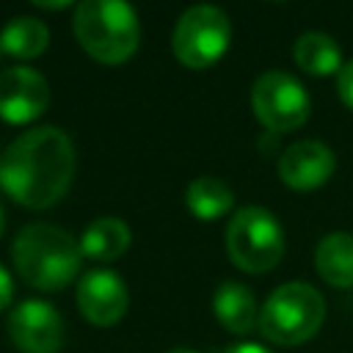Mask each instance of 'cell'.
<instances>
[{"label": "cell", "instance_id": "13", "mask_svg": "<svg viewBox=\"0 0 353 353\" xmlns=\"http://www.w3.org/2000/svg\"><path fill=\"white\" fill-rule=\"evenodd\" d=\"M314 268L328 287L350 290L353 287V234L331 232L314 248Z\"/></svg>", "mask_w": 353, "mask_h": 353}, {"label": "cell", "instance_id": "22", "mask_svg": "<svg viewBox=\"0 0 353 353\" xmlns=\"http://www.w3.org/2000/svg\"><path fill=\"white\" fill-rule=\"evenodd\" d=\"M3 229H6V210H3V204H0V237H3Z\"/></svg>", "mask_w": 353, "mask_h": 353}, {"label": "cell", "instance_id": "5", "mask_svg": "<svg viewBox=\"0 0 353 353\" xmlns=\"http://www.w3.org/2000/svg\"><path fill=\"white\" fill-rule=\"evenodd\" d=\"M226 254L243 273H268L284 256V232L265 207H243L226 223Z\"/></svg>", "mask_w": 353, "mask_h": 353}, {"label": "cell", "instance_id": "16", "mask_svg": "<svg viewBox=\"0 0 353 353\" xmlns=\"http://www.w3.org/2000/svg\"><path fill=\"white\" fill-rule=\"evenodd\" d=\"M185 204L199 221H215L232 210L234 190L218 176H196L185 190Z\"/></svg>", "mask_w": 353, "mask_h": 353}, {"label": "cell", "instance_id": "23", "mask_svg": "<svg viewBox=\"0 0 353 353\" xmlns=\"http://www.w3.org/2000/svg\"><path fill=\"white\" fill-rule=\"evenodd\" d=\"M168 353H199V350H193V347H174V350H168Z\"/></svg>", "mask_w": 353, "mask_h": 353}, {"label": "cell", "instance_id": "2", "mask_svg": "<svg viewBox=\"0 0 353 353\" xmlns=\"http://www.w3.org/2000/svg\"><path fill=\"white\" fill-rule=\"evenodd\" d=\"M11 259L25 284L41 292H58L77 279L83 248L66 229L39 221L17 232Z\"/></svg>", "mask_w": 353, "mask_h": 353}, {"label": "cell", "instance_id": "4", "mask_svg": "<svg viewBox=\"0 0 353 353\" xmlns=\"http://www.w3.org/2000/svg\"><path fill=\"white\" fill-rule=\"evenodd\" d=\"M325 320V298L306 281L276 287L259 309V331L268 342L292 347L312 339Z\"/></svg>", "mask_w": 353, "mask_h": 353}, {"label": "cell", "instance_id": "18", "mask_svg": "<svg viewBox=\"0 0 353 353\" xmlns=\"http://www.w3.org/2000/svg\"><path fill=\"white\" fill-rule=\"evenodd\" d=\"M336 94H339V99L353 110V61L342 63V69H339V74H336Z\"/></svg>", "mask_w": 353, "mask_h": 353}, {"label": "cell", "instance_id": "19", "mask_svg": "<svg viewBox=\"0 0 353 353\" xmlns=\"http://www.w3.org/2000/svg\"><path fill=\"white\" fill-rule=\"evenodd\" d=\"M11 298H14V281H11L8 270L0 265V312L11 303Z\"/></svg>", "mask_w": 353, "mask_h": 353}, {"label": "cell", "instance_id": "7", "mask_svg": "<svg viewBox=\"0 0 353 353\" xmlns=\"http://www.w3.org/2000/svg\"><path fill=\"white\" fill-rule=\"evenodd\" d=\"M251 110L270 132H292L306 124L312 99L303 83L287 72H265L251 85Z\"/></svg>", "mask_w": 353, "mask_h": 353}, {"label": "cell", "instance_id": "8", "mask_svg": "<svg viewBox=\"0 0 353 353\" xmlns=\"http://www.w3.org/2000/svg\"><path fill=\"white\" fill-rule=\"evenodd\" d=\"M8 339L22 353H58L63 345V317L47 301H22L8 314Z\"/></svg>", "mask_w": 353, "mask_h": 353}, {"label": "cell", "instance_id": "24", "mask_svg": "<svg viewBox=\"0 0 353 353\" xmlns=\"http://www.w3.org/2000/svg\"><path fill=\"white\" fill-rule=\"evenodd\" d=\"M0 52H3V50H0Z\"/></svg>", "mask_w": 353, "mask_h": 353}, {"label": "cell", "instance_id": "3", "mask_svg": "<svg viewBox=\"0 0 353 353\" xmlns=\"http://www.w3.org/2000/svg\"><path fill=\"white\" fill-rule=\"evenodd\" d=\"M72 30L77 44L99 63L116 66L135 55L141 44L138 14L121 0H83L74 6Z\"/></svg>", "mask_w": 353, "mask_h": 353}, {"label": "cell", "instance_id": "9", "mask_svg": "<svg viewBox=\"0 0 353 353\" xmlns=\"http://www.w3.org/2000/svg\"><path fill=\"white\" fill-rule=\"evenodd\" d=\"M50 105V83L30 66H11L0 72V119L8 124H28Z\"/></svg>", "mask_w": 353, "mask_h": 353}, {"label": "cell", "instance_id": "6", "mask_svg": "<svg viewBox=\"0 0 353 353\" xmlns=\"http://www.w3.org/2000/svg\"><path fill=\"white\" fill-rule=\"evenodd\" d=\"M229 39H232V22L226 11L218 6L201 3L179 14L171 33V47L182 66L210 69L223 58Z\"/></svg>", "mask_w": 353, "mask_h": 353}, {"label": "cell", "instance_id": "15", "mask_svg": "<svg viewBox=\"0 0 353 353\" xmlns=\"http://www.w3.org/2000/svg\"><path fill=\"white\" fill-rule=\"evenodd\" d=\"M292 58L306 74H317V77H325L334 72L339 74V69H342L339 44L320 30H309V33L298 36L295 47H292Z\"/></svg>", "mask_w": 353, "mask_h": 353}, {"label": "cell", "instance_id": "21", "mask_svg": "<svg viewBox=\"0 0 353 353\" xmlns=\"http://www.w3.org/2000/svg\"><path fill=\"white\" fill-rule=\"evenodd\" d=\"M36 6H39V8H69L72 3H66V0H63V3H44V0H36Z\"/></svg>", "mask_w": 353, "mask_h": 353}, {"label": "cell", "instance_id": "11", "mask_svg": "<svg viewBox=\"0 0 353 353\" xmlns=\"http://www.w3.org/2000/svg\"><path fill=\"white\" fill-rule=\"evenodd\" d=\"M336 168L334 152L320 141H298L279 157V176L292 190H314L331 179Z\"/></svg>", "mask_w": 353, "mask_h": 353}, {"label": "cell", "instance_id": "1", "mask_svg": "<svg viewBox=\"0 0 353 353\" xmlns=\"http://www.w3.org/2000/svg\"><path fill=\"white\" fill-rule=\"evenodd\" d=\"M72 138L58 127H33L0 154V188L28 210L58 204L74 176Z\"/></svg>", "mask_w": 353, "mask_h": 353}, {"label": "cell", "instance_id": "20", "mask_svg": "<svg viewBox=\"0 0 353 353\" xmlns=\"http://www.w3.org/2000/svg\"><path fill=\"white\" fill-rule=\"evenodd\" d=\"M221 353H270V350L262 347V345H254V342H240V345H229V347H223Z\"/></svg>", "mask_w": 353, "mask_h": 353}, {"label": "cell", "instance_id": "17", "mask_svg": "<svg viewBox=\"0 0 353 353\" xmlns=\"http://www.w3.org/2000/svg\"><path fill=\"white\" fill-rule=\"evenodd\" d=\"M50 44V28L36 19V17H14L11 22H6L3 33H0V50L28 61V58H39Z\"/></svg>", "mask_w": 353, "mask_h": 353}, {"label": "cell", "instance_id": "14", "mask_svg": "<svg viewBox=\"0 0 353 353\" xmlns=\"http://www.w3.org/2000/svg\"><path fill=\"white\" fill-rule=\"evenodd\" d=\"M130 240H132L130 226L121 218L105 215L85 226L80 237V248H83V256L94 262H113L130 248Z\"/></svg>", "mask_w": 353, "mask_h": 353}, {"label": "cell", "instance_id": "10", "mask_svg": "<svg viewBox=\"0 0 353 353\" xmlns=\"http://www.w3.org/2000/svg\"><path fill=\"white\" fill-rule=\"evenodd\" d=\"M127 284L113 270H88L77 281V309L94 325H116L127 314Z\"/></svg>", "mask_w": 353, "mask_h": 353}, {"label": "cell", "instance_id": "12", "mask_svg": "<svg viewBox=\"0 0 353 353\" xmlns=\"http://www.w3.org/2000/svg\"><path fill=\"white\" fill-rule=\"evenodd\" d=\"M212 309L218 323L232 334H248L254 325H259L256 298L240 281H223L212 295Z\"/></svg>", "mask_w": 353, "mask_h": 353}]
</instances>
